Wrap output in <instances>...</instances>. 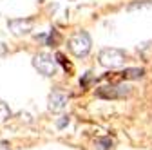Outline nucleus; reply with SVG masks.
<instances>
[{
    "mask_svg": "<svg viewBox=\"0 0 152 150\" xmlns=\"http://www.w3.org/2000/svg\"><path fill=\"white\" fill-rule=\"evenodd\" d=\"M92 42H91V36L85 31H78L74 33L71 38H69V51L76 56V58H83L91 52Z\"/></svg>",
    "mask_w": 152,
    "mask_h": 150,
    "instance_id": "nucleus-1",
    "label": "nucleus"
},
{
    "mask_svg": "<svg viewBox=\"0 0 152 150\" xmlns=\"http://www.w3.org/2000/svg\"><path fill=\"white\" fill-rule=\"evenodd\" d=\"M33 65L40 74H44V76H54V74L58 72V62H56V58L49 52L34 54L33 56Z\"/></svg>",
    "mask_w": 152,
    "mask_h": 150,
    "instance_id": "nucleus-2",
    "label": "nucleus"
},
{
    "mask_svg": "<svg viewBox=\"0 0 152 150\" xmlns=\"http://www.w3.org/2000/svg\"><path fill=\"white\" fill-rule=\"evenodd\" d=\"M98 60H100V65H103L107 69H120L125 63V52L116 47H107V49L100 51Z\"/></svg>",
    "mask_w": 152,
    "mask_h": 150,
    "instance_id": "nucleus-3",
    "label": "nucleus"
},
{
    "mask_svg": "<svg viewBox=\"0 0 152 150\" xmlns=\"http://www.w3.org/2000/svg\"><path fill=\"white\" fill-rule=\"evenodd\" d=\"M130 94V87L127 83H116V85H105L96 90V96L102 100H121Z\"/></svg>",
    "mask_w": 152,
    "mask_h": 150,
    "instance_id": "nucleus-4",
    "label": "nucleus"
},
{
    "mask_svg": "<svg viewBox=\"0 0 152 150\" xmlns=\"http://www.w3.org/2000/svg\"><path fill=\"white\" fill-rule=\"evenodd\" d=\"M67 105V94L62 89H53L51 94H49V110L53 112H62Z\"/></svg>",
    "mask_w": 152,
    "mask_h": 150,
    "instance_id": "nucleus-5",
    "label": "nucleus"
},
{
    "mask_svg": "<svg viewBox=\"0 0 152 150\" xmlns=\"http://www.w3.org/2000/svg\"><path fill=\"white\" fill-rule=\"evenodd\" d=\"M7 27L11 29L13 34L22 36V34H27L33 29V20H29V18H15V20L7 22Z\"/></svg>",
    "mask_w": 152,
    "mask_h": 150,
    "instance_id": "nucleus-6",
    "label": "nucleus"
},
{
    "mask_svg": "<svg viewBox=\"0 0 152 150\" xmlns=\"http://www.w3.org/2000/svg\"><path fill=\"white\" fill-rule=\"evenodd\" d=\"M143 74H145L143 69H140V67H130V69L121 71V72H120V76H121L123 80H138V78L143 76Z\"/></svg>",
    "mask_w": 152,
    "mask_h": 150,
    "instance_id": "nucleus-7",
    "label": "nucleus"
},
{
    "mask_svg": "<svg viewBox=\"0 0 152 150\" xmlns=\"http://www.w3.org/2000/svg\"><path fill=\"white\" fill-rule=\"evenodd\" d=\"M112 139L110 138H98L96 141H94V148L96 150H110L112 148Z\"/></svg>",
    "mask_w": 152,
    "mask_h": 150,
    "instance_id": "nucleus-8",
    "label": "nucleus"
},
{
    "mask_svg": "<svg viewBox=\"0 0 152 150\" xmlns=\"http://www.w3.org/2000/svg\"><path fill=\"white\" fill-rule=\"evenodd\" d=\"M9 118H11V108L4 101H0V123H6Z\"/></svg>",
    "mask_w": 152,
    "mask_h": 150,
    "instance_id": "nucleus-9",
    "label": "nucleus"
},
{
    "mask_svg": "<svg viewBox=\"0 0 152 150\" xmlns=\"http://www.w3.org/2000/svg\"><path fill=\"white\" fill-rule=\"evenodd\" d=\"M58 40H60L58 33H56V31H51L49 36H47V45H56V44H58Z\"/></svg>",
    "mask_w": 152,
    "mask_h": 150,
    "instance_id": "nucleus-10",
    "label": "nucleus"
},
{
    "mask_svg": "<svg viewBox=\"0 0 152 150\" xmlns=\"http://www.w3.org/2000/svg\"><path fill=\"white\" fill-rule=\"evenodd\" d=\"M65 125H69V116H62V119L56 123V127H58V128H64Z\"/></svg>",
    "mask_w": 152,
    "mask_h": 150,
    "instance_id": "nucleus-11",
    "label": "nucleus"
},
{
    "mask_svg": "<svg viewBox=\"0 0 152 150\" xmlns=\"http://www.w3.org/2000/svg\"><path fill=\"white\" fill-rule=\"evenodd\" d=\"M0 150H11L9 143H7V141H4V139H0Z\"/></svg>",
    "mask_w": 152,
    "mask_h": 150,
    "instance_id": "nucleus-12",
    "label": "nucleus"
},
{
    "mask_svg": "<svg viewBox=\"0 0 152 150\" xmlns=\"http://www.w3.org/2000/svg\"><path fill=\"white\" fill-rule=\"evenodd\" d=\"M2 54H6V47H4V44H0V56Z\"/></svg>",
    "mask_w": 152,
    "mask_h": 150,
    "instance_id": "nucleus-13",
    "label": "nucleus"
}]
</instances>
